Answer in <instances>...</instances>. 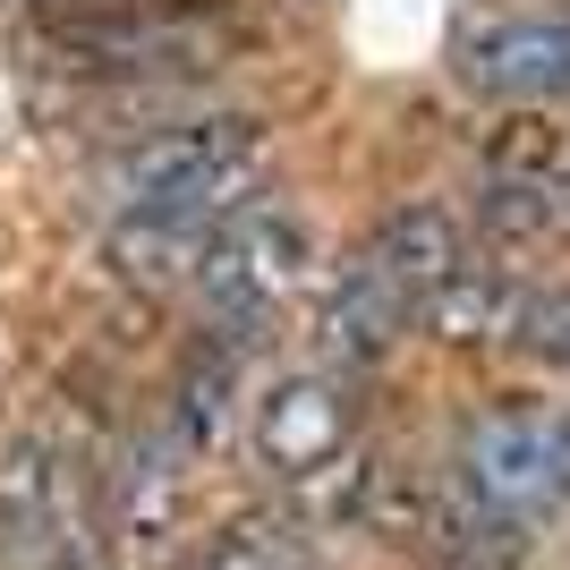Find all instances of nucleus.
Segmentation results:
<instances>
[{
	"instance_id": "dca6fc26",
	"label": "nucleus",
	"mask_w": 570,
	"mask_h": 570,
	"mask_svg": "<svg viewBox=\"0 0 570 570\" xmlns=\"http://www.w3.org/2000/svg\"><path fill=\"white\" fill-rule=\"evenodd\" d=\"M511 350L546 357V366H570V289H528V307H520V333H511Z\"/></svg>"
},
{
	"instance_id": "39448f33",
	"label": "nucleus",
	"mask_w": 570,
	"mask_h": 570,
	"mask_svg": "<svg viewBox=\"0 0 570 570\" xmlns=\"http://www.w3.org/2000/svg\"><path fill=\"white\" fill-rule=\"evenodd\" d=\"M460 86L485 102H553L570 95V0L546 9H502L460 35Z\"/></svg>"
},
{
	"instance_id": "f03ea898",
	"label": "nucleus",
	"mask_w": 570,
	"mask_h": 570,
	"mask_svg": "<svg viewBox=\"0 0 570 570\" xmlns=\"http://www.w3.org/2000/svg\"><path fill=\"white\" fill-rule=\"evenodd\" d=\"M298 273H307V222H298V205H282V196L256 188L247 205H230V214L214 222L188 289H196V307H205V333L256 357L264 324L282 315V298L298 289Z\"/></svg>"
},
{
	"instance_id": "9d476101",
	"label": "nucleus",
	"mask_w": 570,
	"mask_h": 570,
	"mask_svg": "<svg viewBox=\"0 0 570 570\" xmlns=\"http://www.w3.org/2000/svg\"><path fill=\"white\" fill-rule=\"evenodd\" d=\"M528 289H537V282H528V273H511V256L469 247V256H460V273L426 298V324H434V341H452V350H511Z\"/></svg>"
},
{
	"instance_id": "f8f14e48",
	"label": "nucleus",
	"mask_w": 570,
	"mask_h": 570,
	"mask_svg": "<svg viewBox=\"0 0 570 570\" xmlns=\"http://www.w3.org/2000/svg\"><path fill=\"white\" fill-rule=\"evenodd\" d=\"M238 366H247V350H230V341L196 333L188 366H179V383H170V417L163 426L188 443L196 460L214 452L222 434H230V409H238Z\"/></svg>"
},
{
	"instance_id": "0eeeda50",
	"label": "nucleus",
	"mask_w": 570,
	"mask_h": 570,
	"mask_svg": "<svg viewBox=\"0 0 570 570\" xmlns=\"http://www.w3.org/2000/svg\"><path fill=\"white\" fill-rule=\"evenodd\" d=\"M188 469H196V452H188L170 426L128 434V443L111 452V469H95L102 520H111L119 537H137V546L170 537V528H179V511H188Z\"/></svg>"
},
{
	"instance_id": "6e6552de",
	"label": "nucleus",
	"mask_w": 570,
	"mask_h": 570,
	"mask_svg": "<svg viewBox=\"0 0 570 570\" xmlns=\"http://www.w3.org/2000/svg\"><path fill=\"white\" fill-rule=\"evenodd\" d=\"M409 298L375 282V264L357 256L333 289H324V307H315V366H333V375H375L383 357L409 341Z\"/></svg>"
},
{
	"instance_id": "f257e3e1",
	"label": "nucleus",
	"mask_w": 570,
	"mask_h": 570,
	"mask_svg": "<svg viewBox=\"0 0 570 570\" xmlns=\"http://www.w3.org/2000/svg\"><path fill=\"white\" fill-rule=\"evenodd\" d=\"M256 179H264V128L238 111H214V119H179V128H154V137L128 145L111 163V205L214 230L230 205L256 196Z\"/></svg>"
},
{
	"instance_id": "20e7f679",
	"label": "nucleus",
	"mask_w": 570,
	"mask_h": 570,
	"mask_svg": "<svg viewBox=\"0 0 570 570\" xmlns=\"http://www.w3.org/2000/svg\"><path fill=\"white\" fill-rule=\"evenodd\" d=\"M86 502H95V469H86L77 443H60V434L0 443V553H18L35 570L60 562Z\"/></svg>"
},
{
	"instance_id": "4468645a",
	"label": "nucleus",
	"mask_w": 570,
	"mask_h": 570,
	"mask_svg": "<svg viewBox=\"0 0 570 570\" xmlns=\"http://www.w3.org/2000/svg\"><path fill=\"white\" fill-rule=\"evenodd\" d=\"M205 238L214 230H188V222H154V214H111V238H102V256L128 289L145 298H163V289H188L196 282V256H205Z\"/></svg>"
},
{
	"instance_id": "7ed1b4c3",
	"label": "nucleus",
	"mask_w": 570,
	"mask_h": 570,
	"mask_svg": "<svg viewBox=\"0 0 570 570\" xmlns=\"http://www.w3.org/2000/svg\"><path fill=\"white\" fill-rule=\"evenodd\" d=\"M460 494L494 502L511 520H537L570 502V409H502L460 443Z\"/></svg>"
},
{
	"instance_id": "1a4fd4ad",
	"label": "nucleus",
	"mask_w": 570,
	"mask_h": 570,
	"mask_svg": "<svg viewBox=\"0 0 570 570\" xmlns=\"http://www.w3.org/2000/svg\"><path fill=\"white\" fill-rule=\"evenodd\" d=\"M460 256H469V230H460V214H443V205H392V214L375 222V238H366L375 282L392 289V298H409V315H426V298L460 273Z\"/></svg>"
},
{
	"instance_id": "9b49d317",
	"label": "nucleus",
	"mask_w": 570,
	"mask_h": 570,
	"mask_svg": "<svg viewBox=\"0 0 570 570\" xmlns=\"http://www.w3.org/2000/svg\"><path fill=\"white\" fill-rule=\"evenodd\" d=\"M528 546H537L528 520L460 494V485H443L434 511H426V528H417V562L426 570H528Z\"/></svg>"
},
{
	"instance_id": "ddd939ff",
	"label": "nucleus",
	"mask_w": 570,
	"mask_h": 570,
	"mask_svg": "<svg viewBox=\"0 0 570 570\" xmlns=\"http://www.w3.org/2000/svg\"><path fill=\"white\" fill-rule=\"evenodd\" d=\"M179 570H324V553H315V528L298 520L289 502H273V511H238V520L222 528V537H205Z\"/></svg>"
},
{
	"instance_id": "423d86ee",
	"label": "nucleus",
	"mask_w": 570,
	"mask_h": 570,
	"mask_svg": "<svg viewBox=\"0 0 570 570\" xmlns=\"http://www.w3.org/2000/svg\"><path fill=\"white\" fill-rule=\"evenodd\" d=\"M357 434V375H333V366H298L256 401V460L273 476H307L324 460H341Z\"/></svg>"
},
{
	"instance_id": "2eb2a0df",
	"label": "nucleus",
	"mask_w": 570,
	"mask_h": 570,
	"mask_svg": "<svg viewBox=\"0 0 570 570\" xmlns=\"http://www.w3.org/2000/svg\"><path fill=\"white\" fill-rule=\"evenodd\" d=\"M562 163H570V145L546 119H502L494 145H485V179H562Z\"/></svg>"
}]
</instances>
